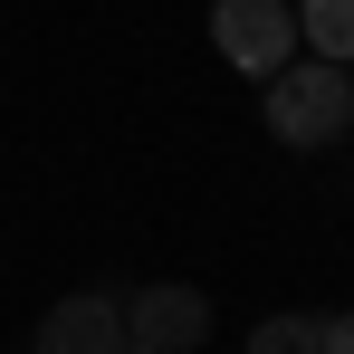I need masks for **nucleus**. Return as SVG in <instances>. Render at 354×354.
I'll return each mask as SVG.
<instances>
[{"instance_id":"1","label":"nucleus","mask_w":354,"mask_h":354,"mask_svg":"<svg viewBox=\"0 0 354 354\" xmlns=\"http://www.w3.org/2000/svg\"><path fill=\"white\" fill-rule=\"evenodd\" d=\"M259 115L278 134V153H335L354 144V67H326L297 48L278 77H259Z\"/></svg>"},{"instance_id":"2","label":"nucleus","mask_w":354,"mask_h":354,"mask_svg":"<svg viewBox=\"0 0 354 354\" xmlns=\"http://www.w3.org/2000/svg\"><path fill=\"white\" fill-rule=\"evenodd\" d=\"M211 48L239 77H278L297 58V10L288 0H211Z\"/></svg>"},{"instance_id":"3","label":"nucleus","mask_w":354,"mask_h":354,"mask_svg":"<svg viewBox=\"0 0 354 354\" xmlns=\"http://www.w3.org/2000/svg\"><path fill=\"white\" fill-rule=\"evenodd\" d=\"M211 335V297L192 278H153V288L124 297V345H153V354H201Z\"/></svg>"},{"instance_id":"4","label":"nucleus","mask_w":354,"mask_h":354,"mask_svg":"<svg viewBox=\"0 0 354 354\" xmlns=\"http://www.w3.org/2000/svg\"><path fill=\"white\" fill-rule=\"evenodd\" d=\"M39 354H124V297H106V288L58 297L48 326H39Z\"/></svg>"},{"instance_id":"5","label":"nucleus","mask_w":354,"mask_h":354,"mask_svg":"<svg viewBox=\"0 0 354 354\" xmlns=\"http://www.w3.org/2000/svg\"><path fill=\"white\" fill-rule=\"evenodd\" d=\"M297 10V48L326 67H354V0H288Z\"/></svg>"},{"instance_id":"6","label":"nucleus","mask_w":354,"mask_h":354,"mask_svg":"<svg viewBox=\"0 0 354 354\" xmlns=\"http://www.w3.org/2000/svg\"><path fill=\"white\" fill-rule=\"evenodd\" d=\"M239 354H316V316L278 306V316H259V326H249V345H239Z\"/></svg>"},{"instance_id":"7","label":"nucleus","mask_w":354,"mask_h":354,"mask_svg":"<svg viewBox=\"0 0 354 354\" xmlns=\"http://www.w3.org/2000/svg\"><path fill=\"white\" fill-rule=\"evenodd\" d=\"M316 354H354V306L345 316H316Z\"/></svg>"},{"instance_id":"8","label":"nucleus","mask_w":354,"mask_h":354,"mask_svg":"<svg viewBox=\"0 0 354 354\" xmlns=\"http://www.w3.org/2000/svg\"><path fill=\"white\" fill-rule=\"evenodd\" d=\"M124 354H153V345H124Z\"/></svg>"}]
</instances>
